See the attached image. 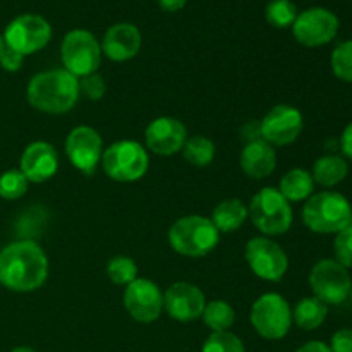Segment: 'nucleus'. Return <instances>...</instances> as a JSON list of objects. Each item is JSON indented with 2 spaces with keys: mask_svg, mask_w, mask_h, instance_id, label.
Here are the masks:
<instances>
[{
  "mask_svg": "<svg viewBox=\"0 0 352 352\" xmlns=\"http://www.w3.org/2000/svg\"><path fill=\"white\" fill-rule=\"evenodd\" d=\"M48 258L34 241H16L0 251V285L12 292H33L47 282Z\"/></svg>",
  "mask_w": 352,
  "mask_h": 352,
  "instance_id": "obj_1",
  "label": "nucleus"
},
{
  "mask_svg": "<svg viewBox=\"0 0 352 352\" xmlns=\"http://www.w3.org/2000/svg\"><path fill=\"white\" fill-rule=\"evenodd\" d=\"M81 89L79 79L65 69H52L34 74L26 88L28 102L38 112L60 116L74 109Z\"/></svg>",
  "mask_w": 352,
  "mask_h": 352,
  "instance_id": "obj_2",
  "label": "nucleus"
},
{
  "mask_svg": "<svg viewBox=\"0 0 352 352\" xmlns=\"http://www.w3.org/2000/svg\"><path fill=\"white\" fill-rule=\"evenodd\" d=\"M302 222L316 234H337L352 223V206L340 192H316L302 206Z\"/></svg>",
  "mask_w": 352,
  "mask_h": 352,
  "instance_id": "obj_3",
  "label": "nucleus"
},
{
  "mask_svg": "<svg viewBox=\"0 0 352 352\" xmlns=\"http://www.w3.org/2000/svg\"><path fill=\"white\" fill-rule=\"evenodd\" d=\"M168 243L175 253L201 258L212 253L220 243V232L213 222L201 215H186L168 229Z\"/></svg>",
  "mask_w": 352,
  "mask_h": 352,
  "instance_id": "obj_4",
  "label": "nucleus"
},
{
  "mask_svg": "<svg viewBox=\"0 0 352 352\" xmlns=\"http://www.w3.org/2000/svg\"><path fill=\"white\" fill-rule=\"evenodd\" d=\"M251 222L265 236H282L294 220L292 206L277 188H263L253 196L248 208Z\"/></svg>",
  "mask_w": 352,
  "mask_h": 352,
  "instance_id": "obj_5",
  "label": "nucleus"
},
{
  "mask_svg": "<svg viewBox=\"0 0 352 352\" xmlns=\"http://www.w3.org/2000/svg\"><path fill=\"white\" fill-rule=\"evenodd\" d=\"M102 167L112 181L134 182L148 172L150 157L143 144L133 140H122L103 150Z\"/></svg>",
  "mask_w": 352,
  "mask_h": 352,
  "instance_id": "obj_6",
  "label": "nucleus"
},
{
  "mask_svg": "<svg viewBox=\"0 0 352 352\" xmlns=\"http://www.w3.org/2000/svg\"><path fill=\"white\" fill-rule=\"evenodd\" d=\"M250 320L258 336L267 340H280L291 330V306L277 292H267L254 301Z\"/></svg>",
  "mask_w": 352,
  "mask_h": 352,
  "instance_id": "obj_7",
  "label": "nucleus"
},
{
  "mask_svg": "<svg viewBox=\"0 0 352 352\" xmlns=\"http://www.w3.org/2000/svg\"><path fill=\"white\" fill-rule=\"evenodd\" d=\"M60 58L65 71L78 79L85 78L98 71L102 47L88 30H72L62 40Z\"/></svg>",
  "mask_w": 352,
  "mask_h": 352,
  "instance_id": "obj_8",
  "label": "nucleus"
},
{
  "mask_svg": "<svg viewBox=\"0 0 352 352\" xmlns=\"http://www.w3.org/2000/svg\"><path fill=\"white\" fill-rule=\"evenodd\" d=\"M309 287L313 296L327 306H339L349 299L352 278L349 270L332 258L315 263L309 272Z\"/></svg>",
  "mask_w": 352,
  "mask_h": 352,
  "instance_id": "obj_9",
  "label": "nucleus"
},
{
  "mask_svg": "<svg viewBox=\"0 0 352 352\" xmlns=\"http://www.w3.org/2000/svg\"><path fill=\"white\" fill-rule=\"evenodd\" d=\"M52 38V26L38 14H23L7 24L3 31L6 45L21 55H31L48 45Z\"/></svg>",
  "mask_w": 352,
  "mask_h": 352,
  "instance_id": "obj_10",
  "label": "nucleus"
},
{
  "mask_svg": "<svg viewBox=\"0 0 352 352\" xmlns=\"http://www.w3.org/2000/svg\"><path fill=\"white\" fill-rule=\"evenodd\" d=\"M244 254L253 274L267 282H280L289 270L287 253L267 236L248 241Z\"/></svg>",
  "mask_w": 352,
  "mask_h": 352,
  "instance_id": "obj_11",
  "label": "nucleus"
},
{
  "mask_svg": "<svg viewBox=\"0 0 352 352\" xmlns=\"http://www.w3.org/2000/svg\"><path fill=\"white\" fill-rule=\"evenodd\" d=\"M339 33V17L329 9L313 7L298 14L292 24V34L301 45L309 48L330 43Z\"/></svg>",
  "mask_w": 352,
  "mask_h": 352,
  "instance_id": "obj_12",
  "label": "nucleus"
},
{
  "mask_svg": "<svg viewBox=\"0 0 352 352\" xmlns=\"http://www.w3.org/2000/svg\"><path fill=\"white\" fill-rule=\"evenodd\" d=\"M302 113L292 105H277L260 122V136L272 146H285L301 136Z\"/></svg>",
  "mask_w": 352,
  "mask_h": 352,
  "instance_id": "obj_13",
  "label": "nucleus"
},
{
  "mask_svg": "<svg viewBox=\"0 0 352 352\" xmlns=\"http://www.w3.org/2000/svg\"><path fill=\"white\" fill-rule=\"evenodd\" d=\"M65 155L72 167L82 174L95 172L102 162L103 141L98 131L89 126H78L65 138Z\"/></svg>",
  "mask_w": 352,
  "mask_h": 352,
  "instance_id": "obj_14",
  "label": "nucleus"
},
{
  "mask_svg": "<svg viewBox=\"0 0 352 352\" xmlns=\"http://www.w3.org/2000/svg\"><path fill=\"white\" fill-rule=\"evenodd\" d=\"M124 306L131 318L140 323H151L162 315L164 294L155 282L148 278H136L129 285H126Z\"/></svg>",
  "mask_w": 352,
  "mask_h": 352,
  "instance_id": "obj_15",
  "label": "nucleus"
},
{
  "mask_svg": "<svg viewBox=\"0 0 352 352\" xmlns=\"http://www.w3.org/2000/svg\"><path fill=\"white\" fill-rule=\"evenodd\" d=\"M186 141H188V131L184 124L175 117H157L148 124L144 131L146 150L162 157H170L177 151H182Z\"/></svg>",
  "mask_w": 352,
  "mask_h": 352,
  "instance_id": "obj_16",
  "label": "nucleus"
},
{
  "mask_svg": "<svg viewBox=\"0 0 352 352\" xmlns=\"http://www.w3.org/2000/svg\"><path fill=\"white\" fill-rule=\"evenodd\" d=\"M206 298L199 287L189 282H175L165 291L164 308L177 322H195L205 311Z\"/></svg>",
  "mask_w": 352,
  "mask_h": 352,
  "instance_id": "obj_17",
  "label": "nucleus"
},
{
  "mask_svg": "<svg viewBox=\"0 0 352 352\" xmlns=\"http://www.w3.org/2000/svg\"><path fill=\"white\" fill-rule=\"evenodd\" d=\"M19 170L34 184L47 182L58 170V153L47 141H34L24 148L19 160Z\"/></svg>",
  "mask_w": 352,
  "mask_h": 352,
  "instance_id": "obj_18",
  "label": "nucleus"
},
{
  "mask_svg": "<svg viewBox=\"0 0 352 352\" xmlns=\"http://www.w3.org/2000/svg\"><path fill=\"white\" fill-rule=\"evenodd\" d=\"M102 54L113 62H126L136 57L141 48V33L134 24L119 23L113 24L103 34L100 43Z\"/></svg>",
  "mask_w": 352,
  "mask_h": 352,
  "instance_id": "obj_19",
  "label": "nucleus"
},
{
  "mask_svg": "<svg viewBox=\"0 0 352 352\" xmlns=\"http://www.w3.org/2000/svg\"><path fill=\"white\" fill-rule=\"evenodd\" d=\"M239 164L248 177L265 179L277 167V153L267 141L253 140L241 151Z\"/></svg>",
  "mask_w": 352,
  "mask_h": 352,
  "instance_id": "obj_20",
  "label": "nucleus"
},
{
  "mask_svg": "<svg viewBox=\"0 0 352 352\" xmlns=\"http://www.w3.org/2000/svg\"><path fill=\"white\" fill-rule=\"evenodd\" d=\"M248 206L241 199L230 198L223 199L222 203L215 206L212 213L213 226L219 229V232H236L237 229L243 227V223L248 219Z\"/></svg>",
  "mask_w": 352,
  "mask_h": 352,
  "instance_id": "obj_21",
  "label": "nucleus"
},
{
  "mask_svg": "<svg viewBox=\"0 0 352 352\" xmlns=\"http://www.w3.org/2000/svg\"><path fill=\"white\" fill-rule=\"evenodd\" d=\"M327 315H329V306L315 296H309V298H302L296 305L294 311H292V322L299 329L311 332V330L320 329L325 323Z\"/></svg>",
  "mask_w": 352,
  "mask_h": 352,
  "instance_id": "obj_22",
  "label": "nucleus"
},
{
  "mask_svg": "<svg viewBox=\"0 0 352 352\" xmlns=\"http://www.w3.org/2000/svg\"><path fill=\"white\" fill-rule=\"evenodd\" d=\"M349 174V165L346 158L339 155H325L313 165V181L323 188H333L340 184Z\"/></svg>",
  "mask_w": 352,
  "mask_h": 352,
  "instance_id": "obj_23",
  "label": "nucleus"
},
{
  "mask_svg": "<svg viewBox=\"0 0 352 352\" xmlns=\"http://www.w3.org/2000/svg\"><path fill=\"white\" fill-rule=\"evenodd\" d=\"M277 189L289 203L302 201L313 195L315 181H313V175L305 168H292L280 179V184Z\"/></svg>",
  "mask_w": 352,
  "mask_h": 352,
  "instance_id": "obj_24",
  "label": "nucleus"
},
{
  "mask_svg": "<svg viewBox=\"0 0 352 352\" xmlns=\"http://www.w3.org/2000/svg\"><path fill=\"white\" fill-rule=\"evenodd\" d=\"M201 318L212 332H226L236 322V311L229 302L215 299V301L206 302Z\"/></svg>",
  "mask_w": 352,
  "mask_h": 352,
  "instance_id": "obj_25",
  "label": "nucleus"
},
{
  "mask_svg": "<svg viewBox=\"0 0 352 352\" xmlns=\"http://www.w3.org/2000/svg\"><path fill=\"white\" fill-rule=\"evenodd\" d=\"M182 153L195 167H208L215 158V143L206 136H191L186 141Z\"/></svg>",
  "mask_w": 352,
  "mask_h": 352,
  "instance_id": "obj_26",
  "label": "nucleus"
},
{
  "mask_svg": "<svg viewBox=\"0 0 352 352\" xmlns=\"http://www.w3.org/2000/svg\"><path fill=\"white\" fill-rule=\"evenodd\" d=\"M265 17H267L268 24L278 28V30H284V28L294 24L296 17H298V7L292 0H272L265 9Z\"/></svg>",
  "mask_w": 352,
  "mask_h": 352,
  "instance_id": "obj_27",
  "label": "nucleus"
},
{
  "mask_svg": "<svg viewBox=\"0 0 352 352\" xmlns=\"http://www.w3.org/2000/svg\"><path fill=\"white\" fill-rule=\"evenodd\" d=\"M107 277L116 285H129L138 278V265L129 256H113L107 265Z\"/></svg>",
  "mask_w": 352,
  "mask_h": 352,
  "instance_id": "obj_28",
  "label": "nucleus"
},
{
  "mask_svg": "<svg viewBox=\"0 0 352 352\" xmlns=\"http://www.w3.org/2000/svg\"><path fill=\"white\" fill-rule=\"evenodd\" d=\"M332 71L340 81L352 82V40L340 41L330 57Z\"/></svg>",
  "mask_w": 352,
  "mask_h": 352,
  "instance_id": "obj_29",
  "label": "nucleus"
},
{
  "mask_svg": "<svg viewBox=\"0 0 352 352\" xmlns=\"http://www.w3.org/2000/svg\"><path fill=\"white\" fill-rule=\"evenodd\" d=\"M28 186H30V181L17 168L3 172L0 174V198L9 199V201L23 198L28 191Z\"/></svg>",
  "mask_w": 352,
  "mask_h": 352,
  "instance_id": "obj_30",
  "label": "nucleus"
},
{
  "mask_svg": "<svg viewBox=\"0 0 352 352\" xmlns=\"http://www.w3.org/2000/svg\"><path fill=\"white\" fill-rule=\"evenodd\" d=\"M201 352H246V347L236 333L226 330V332H212V336L203 344Z\"/></svg>",
  "mask_w": 352,
  "mask_h": 352,
  "instance_id": "obj_31",
  "label": "nucleus"
},
{
  "mask_svg": "<svg viewBox=\"0 0 352 352\" xmlns=\"http://www.w3.org/2000/svg\"><path fill=\"white\" fill-rule=\"evenodd\" d=\"M333 253L336 260L347 270L352 268V223L336 234L333 241Z\"/></svg>",
  "mask_w": 352,
  "mask_h": 352,
  "instance_id": "obj_32",
  "label": "nucleus"
},
{
  "mask_svg": "<svg viewBox=\"0 0 352 352\" xmlns=\"http://www.w3.org/2000/svg\"><path fill=\"white\" fill-rule=\"evenodd\" d=\"M79 89H81V93L86 98L95 102V100H100L105 95V79H103V76H100L98 72H93V74L81 78V81H79Z\"/></svg>",
  "mask_w": 352,
  "mask_h": 352,
  "instance_id": "obj_33",
  "label": "nucleus"
},
{
  "mask_svg": "<svg viewBox=\"0 0 352 352\" xmlns=\"http://www.w3.org/2000/svg\"><path fill=\"white\" fill-rule=\"evenodd\" d=\"M332 352H352V329H340L330 339Z\"/></svg>",
  "mask_w": 352,
  "mask_h": 352,
  "instance_id": "obj_34",
  "label": "nucleus"
},
{
  "mask_svg": "<svg viewBox=\"0 0 352 352\" xmlns=\"http://www.w3.org/2000/svg\"><path fill=\"white\" fill-rule=\"evenodd\" d=\"M24 62V55H21L19 52L12 50V48L6 47L2 57H0V65H2L3 71L7 72H17L21 69Z\"/></svg>",
  "mask_w": 352,
  "mask_h": 352,
  "instance_id": "obj_35",
  "label": "nucleus"
},
{
  "mask_svg": "<svg viewBox=\"0 0 352 352\" xmlns=\"http://www.w3.org/2000/svg\"><path fill=\"white\" fill-rule=\"evenodd\" d=\"M340 150L347 160H352V122L347 124L342 136H340Z\"/></svg>",
  "mask_w": 352,
  "mask_h": 352,
  "instance_id": "obj_36",
  "label": "nucleus"
},
{
  "mask_svg": "<svg viewBox=\"0 0 352 352\" xmlns=\"http://www.w3.org/2000/svg\"><path fill=\"white\" fill-rule=\"evenodd\" d=\"M296 352H332L329 344L322 342V340H309V342L302 344Z\"/></svg>",
  "mask_w": 352,
  "mask_h": 352,
  "instance_id": "obj_37",
  "label": "nucleus"
},
{
  "mask_svg": "<svg viewBox=\"0 0 352 352\" xmlns=\"http://www.w3.org/2000/svg\"><path fill=\"white\" fill-rule=\"evenodd\" d=\"M157 2L158 6L164 10H167V12H177V10L184 9L188 0H157Z\"/></svg>",
  "mask_w": 352,
  "mask_h": 352,
  "instance_id": "obj_38",
  "label": "nucleus"
},
{
  "mask_svg": "<svg viewBox=\"0 0 352 352\" xmlns=\"http://www.w3.org/2000/svg\"><path fill=\"white\" fill-rule=\"evenodd\" d=\"M10 352H36V351L31 349V347H26V346H19V347H14Z\"/></svg>",
  "mask_w": 352,
  "mask_h": 352,
  "instance_id": "obj_39",
  "label": "nucleus"
},
{
  "mask_svg": "<svg viewBox=\"0 0 352 352\" xmlns=\"http://www.w3.org/2000/svg\"><path fill=\"white\" fill-rule=\"evenodd\" d=\"M6 47H7V45H6V40H3V34H0V57H2Z\"/></svg>",
  "mask_w": 352,
  "mask_h": 352,
  "instance_id": "obj_40",
  "label": "nucleus"
},
{
  "mask_svg": "<svg viewBox=\"0 0 352 352\" xmlns=\"http://www.w3.org/2000/svg\"><path fill=\"white\" fill-rule=\"evenodd\" d=\"M349 299H351V302H352V287H351V294H349Z\"/></svg>",
  "mask_w": 352,
  "mask_h": 352,
  "instance_id": "obj_41",
  "label": "nucleus"
}]
</instances>
